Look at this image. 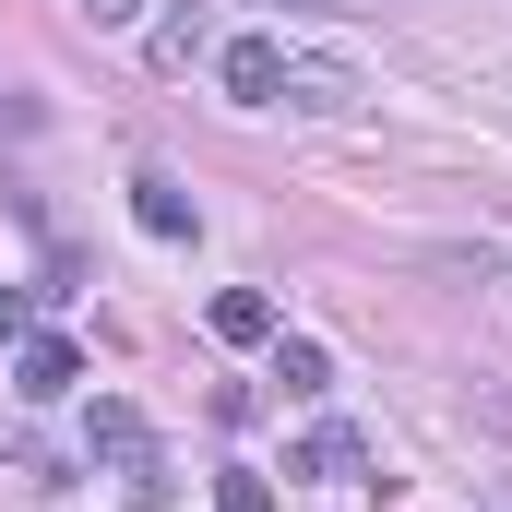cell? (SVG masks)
Masks as SVG:
<instances>
[{"label":"cell","mask_w":512,"mask_h":512,"mask_svg":"<svg viewBox=\"0 0 512 512\" xmlns=\"http://www.w3.org/2000/svg\"><path fill=\"white\" fill-rule=\"evenodd\" d=\"M274 108H298V120H358L370 84H358L346 60H298V48H286V96H274Z\"/></svg>","instance_id":"obj_1"},{"label":"cell","mask_w":512,"mask_h":512,"mask_svg":"<svg viewBox=\"0 0 512 512\" xmlns=\"http://www.w3.org/2000/svg\"><path fill=\"white\" fill-rule=\"evenodd\" d=\"M274 382H286V393H322V382H334V358H322L310 334H286V346H274Z\"/></svg>","instance_id":"obj_8"},{"label":"cell","mask_w":512,"mask_h":512,"mask_svg":"<svg viewBox=\"0 0 512 512\" xmlns=\"http://www.w3.org/2000/svg\"><path fill=\"white\" fill-rule=\"evenodd\" d=\"M215 512H274V477H262V465H227V477H215Z\"/></svg>","instance_id":"obj_10"},{"label":"cell","mask_w":512,"mask_h":512,"mask_svg":"<svg viewBox=\"0 0 512 512\" xmlns=\"http://www.w3.org/2000/svg\"><path fill=\"white\" fill-rule=\"evenodd\" d=\"M72 12H84V24H131L143 0H72Z\"/></svg>","instance_id":"obj_12"},{"label":"cell","mask_w":512,"mask_h":512,"mask_svg":"<svg viewBox=\"0 0 512 512\" xmlns=\"http://www.w3.org/2000/svg\"><path fill=\"white\" fill-rule=\"evenodd\" d=\"M96 453H120V465H143L155 441H143V417H131V405H96Z\"/></svg>","instance_id":"obj_9"},{"label":"cell","mask_w":512,"mask_h":512,"mask_svg":"<svg viewBox=\"0 0 512 512\" xmlns=\"http://www.w3.org/2000/svg\"><path fill=\"white\" fill-rule=\"evenodd\" d=\"M215 84H227L239 108H274V96H286V36H227V48H215Z\"/></svg>","instance_id":"obj_2"},{"label":"cell","mask_w":512,"mask_h":512,"mask_svg":"<svg viewBox=\"0 0 512 512\" xmlns=\"http://www.w3.org/2000/svg\"><path fill=\"white\" fill-rule=\"evenodd\" d=\"M131 227L179 251V239H191V191H179V179H131Z\"/></svg>","instance_id":"obj_6"},{"label":"cell","mask_w":512,"mask_h":512,"mask_svg":"<svg viewBox=\"0 0 512 512\" xmlns=\"http://www.w3.org/2000/svg\"><path fill=\"white\" fill-rule=\"evenodd\" d=\"M72 382H84V358H72L60 334H24V358H12V393H36V405H48V393H72Z\"/></svg>","instance_id":"obj_5"},{"label":"cell","mask_w":512,"mask_h":512,"mask_svg":"<svg viewBox=\"0 0 512 512\" xmlns=\"http://www.w3.org/2000/svg\"><path fill=\"white\" fill-rule=\"evenodd\" d=\"M286 477H322V489H370V441H358V429H310V441L286 453Z\"/></svg>","instance_id":"obj_3"},{"label":"cell","mask_w":512,"mask_h":512,"mask_svg":"<svg viewBox=\"0 0 512 512\" xmlns=\"http://www.w3.org/2000/svg\"><path fill=\"white\" fill-rule=\"evenodd\" d=\"M203 322H215V346H262V334H274V298H262V286H215Z\"/></svg>","instance_id":"obj_7"},{"label":"cell","mask_w":512,"mask_h":512,"mask_svg":"<svg viewBox=\"0 0 512 512\" xmlns=\"http://www.w3.org/2000/svg\"><path fill=\"white\" fill-rule=\"evenodd\" d=\"M143 60H155V72H191V60H215V12H203V0H179V12H155V36H143Z\"/></svg>","instance_id":"obj_4"},{"label":"cell","mask_w":512,"mask_h":512,"mask_svg":"<svg viewBox=\"0 0 512 512\" xmlns=\"http://www.w3.org/2000/svg\"><path fill=\"white\" fill-rule=\"evenodd\" d=\"M310 12H370V0H310Z\"/></svg>","instance_id":"obj_13"},{"label":"cell","mask_w":512,"mask_h":512,"mask_svg":"<svg viewBox=\"0 0 512 512\" xmlns=\"http://www.w3.org/2000/svg\"><path fill=\"white\" fill-rule=\"evenodd\" d=\"M24 322H36V310H24V286H0V346H24Z\"/></svg>","instance_id":"obj_11"}]
</instances>
